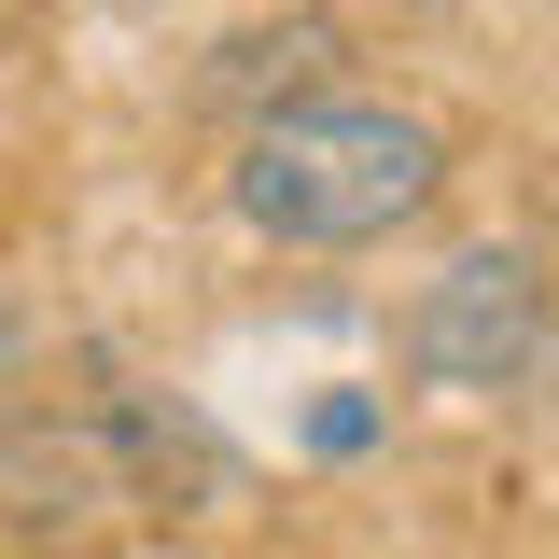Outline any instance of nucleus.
I'll list each match as a JSON object with an SVG mask.
<instances>
[{
  "label": "nucleus",
  "instance_id": "obj_1",
  "mask_svg": "<svg viewBox=\"0 0 559 559\" xmlns=\"http://www.w3.org/2000/svg\"><path fill=\"white\" fill-rule=\"evenodd\" d=\"M448 197V140L392 98H294L238 140V210L294 252H364Z\"/></svg>",
  "mask_w": 559,
  "mask_h": 559
},
{
  "label": "nucleus",
  "instance_id": "obj_2",
  "mask_svg": "<svg viewBox=\"0 0 559 559\" xmlns=\"http://www.w3.org/2000/svg\"><path fill=\"white\" fill-rule=\"evenodd\" d=\"M559 364V294L532 252H462V266L419 280L406 308V378L433 392H532Z\"/></svg>",
  "mask_w": 559,
  "mask_h": 559
},
{
  "label": "nucleus",
  "instance_id": "obj_3",
  "mask_svg": "<svg viewBox=\"0 0 559 559\" xmlns=\"http://www.w3.org/2000/svg\"><path fill=\"white\" fill-rule=\"evenodd\" d=\"M322 57H336V28H322V14L252 28V43H224V57H210V98H266V112H294V98L322 84ZM266 112H252V127H266Z\"/></svg>",
  "mask_w": 559,
  "mask_h": 559
}]
</instances>
